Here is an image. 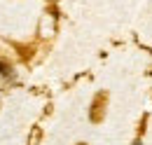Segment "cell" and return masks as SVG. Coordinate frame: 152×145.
<instances>
[{
  "label": "cell",
  "instance_id": "1",
  "mask_svg": "<svg viewBox=\"0 0 152 145\" xmlns=\"http://www.w3.org/2000/svg\"><path fill=\"white\" fill-rule=\"evenodd\" d=\"M105 101H108L105 94H96L94 96V103H91V110H89V119L91 122H101L103 119V115H105Z\"/></svg>",
  "mask_w": 152,
  "mask_h": 145
},
{
  "label": "cell",
  "instance_id": "2",
  "mask_svg": "<svg viewBox=\"0 0 152 145\" xmlns=\"http://www.w3.org/2000/svg\"><path fill=\"white\" fill-rule=\"evenodd\" d=\"M0 75H2V77H10V75H12V66H10L5 59H0Z\"/></svg>",
  "mask_w": 152,
  "mask_h": 145
},
{
  "label": "cell",
  "instance_id": "3",
  "mask_svg": "<svg viewBox=\"0 0 152 145\" xmlns=\"http://www.w3.org/2000/svg\"><path fill=\"white\" fill-rule=\"evenodd\" d=\"M131 145H143V143H140V138H136V141H133Z\"/></svg>",
  "mask_w": 152,
  "mask_h": 145
},
{
  "label": "cell",
  "instance_id": "4",
  "mask_svg": "<svg viewBox=\"0 0 152 145\" xmlns=\"http://www.w3.org/2000/svg\"><path fill=\"white\" fill-rule=\"evenodd\" d=\"M77 145H84V143H77Z\"/></svg>",
  "mask_w": 152,
  "mask_h": 145
}]
</instances>
